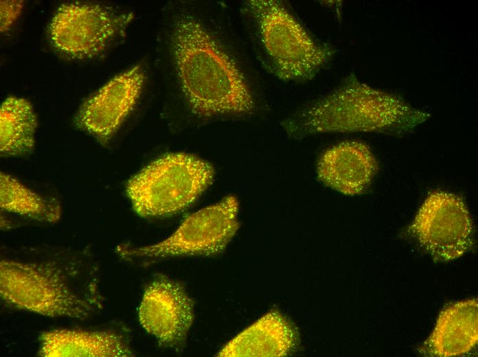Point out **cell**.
<instances>
[{"instance_id":"cell-17","label":"cell","mask_w":478,"mask_h":357,"mask_svg":"<svg viewBox=\"0 0 478 357\" xmlns=\"http://www.w3.org/2000/svg\"><path fill=\"white\" fill-rule=\"evenodd\" d=\"M0 21L1 32L8 31L21 14L23 3L22 1H1Z\"/></svg>"},{"instance_id":"cell-6","label":"cell","mask_w":478,"mask_h":357,"mask_svg":"<svg viewBox=\"0 0 478 357\" xmlns=\"http://www.w3.org/2000/svg\"><path fill=\"white\" fill-rule=\"evenodd\" d=\"M239 203L229 195L219 202L189 216L166 240L146 246L122 245L118 254L128 261H154L163 258L223 253L239 229Z\"/></svg>"},{"instance_id":"cell-4","label":"cell","mask_w":478,"mask_h":357,"mask_svg":"<svg viewBox=\"0 0 478 357\" xmlns=\"http://www.w3.org/2000/svg\"><path fill=\"white\" fill-rule=\"evenodd\" d=\"M244 10L253 23L264 68L279 80H310L335 54L331 45L315 38L280 1H248Z\"/></svg>"},{"instance_id":"cell-7","label":"cell","mask_w":478,"mask_h":357,"mask_svg":"<svg viewBox=\"0 0 478 357\" xmlns=\"http://www.w3.org/2000/svg\"><path fill=\"white\" fill-rule=\"evenodd\" d=\"M133 17L100 4H62L52 17L48 34L53 47L72 58L96 56L124 32Z\"/></svg>"},{"instance_id":"cell-11","label":"cell","mask_w":478,"mask_h":357,"mask_svg":"<svg viewBox=\"0 0 478 357\" xmlns=\"http://www.w3.org/2000/svg\"><path fill=\"white\" fill-rule=\"evenodd\" d=\"M377 161L369 147L345 141L326 149L317 163V175L326 186L345 195L363 194L377 173Z\"/></svg>"},{"instance_id":"cell-10","label":"cell","mask_w":478,"mask_h":357,"mask_svg":"<svg viewBox=\"0 0 478 357\" xmlns=\"http://www.w3.org/2000/svg\"><path fill=\"white\" fill-rule=\"evenodd\" d=\"M145 79L141 65L112 78L80 105L74 117L76 127L106 143L134 108Z\"/></svg>"},{"instance_id":"cell-9","label":"cell","mask_w":478,"mask_h":357,"mask_svg":"<svg viewBox=\"0 0 478 357\" xmlns=\"http://www.w3.org/2000/svg\"><path fill=\"white\" fill-rule=\"evenodd\" d=\"M194 305L179 282L158 274L145 288L139 321L160 345L179 352L194 321Z\"/></svg>"},{"instance_id":"cell-13","label":"cell","mask_w":478,"mask_h":357,"mask_svg":"<svg viewBox=\"0 0 478 357\" xmlns=\"http://www.w3.org/2000/svg\"><path fill=\"white\" fill-rule=\"evenodd\" d=\"M297 343L291 322L278 311L269 312L229 341L218 356H283Z\"/></svg>"},{"instance_id":"cell-8","label":"cell","mask_w":478,"mask_h":357,"mask_svg":"<svg viewBox=\"0 0 478 357\" xmlns=\"http://www.w3.org/2000/svg\"><path fill=\"white\" fill-rule=\"evenodd\" d=\"M407 233L436 261L457 259L474 242V226L463 199L435 190L429 194Z\"/></svg>"},{"instance_id":"cell-5","label":"cell","mask_w":478,"mask_h":357,"mask_svg":"<svg viewBox=\"0 0 478 357\" xmlns=\"http://www.w3.org/2000/svg\"><path fill=\"white\" fill-rule=\"evenodd\" d=\"M214 169L190 154H167L128 180L126 191L135 211L144 218L176 214L191 205L212 184Z\"/></svg>"},{"instance_id":"cell-1","label":"cell","mask_w":478,"mask_h":357,"mask_svg":"<svg viewBox=\"0 0 478 357\" xmlns=\"http://www.w3.org/2000/svg\"><path fill=\"white\" fill-rule=\"evenodd\" d=\"M100 281L99 262L86 249L23 247L1 255V297L16 309L88 319L103 308Z\"/></svg>"},{"instance_id":"cell-3","label":"cell","mask_w":478,"mask_h":357,"mask_svg":"<svg viewBox=\"0 0 478 357\" xmlns=\"http://www.w3.org/2000/svg\"><path fill=\"white\" fill-rule=\"evenodd\" d=\"M172 45L182 91L194 114L209 117L253 113L255 100L243 73L198 21L181 16Z\"/></svg>"},{"instance_id":"cell-15","label":"cell","mask_w":478,"mask_h":357,"mask_svg":"<svg viewBox=\"0 0 478 357\" xmlns=\"http://www.w3.org/2000/svg\"><path fill=\"white\" fill-rule=\"evenodd\" d=\"M36 117L25 99L7 97L0 108V150L5 157H25L35 146Z\"/></svg>"},{"instance_id":"cell-16","label":"cell","mask_w":478,"mask_h":357,"mask_svg":"<svg viewBox=\"0 0 478 357\" xmlns=\"http://www.w3.org/2000/svg\"><path fill=\"white\" fill-rule=\"evenodd\" d=\"M0 181L2 210L43 222L60 219L61 207L56 199L36 193L4 172H1Z\"/></svg>"},{"instance_id":"cell-14","label":"cell","mask_w":478,"mask_h":357,"mask_svg":"<svg viewBox=\"0 0 478 357\" xmlns=\"http://www.w3.org/2000/svg\"><path fill=\"white\" fill-rule=\"evenodd\" d=\"M477 341L478 303L477 299H468L441 312L422 352L430 356H460L471 350Z\"/></svg>"},{"instance_id":"cell-2","label":"cell","mask_w":478,"mask_h":357,"mask_svg":"<svg viewBox=\"0 0 478 357\" xmlns=\"http://www.w3.org/2000/svg\"><path fill=\"white\" fill-rule=\"evenodd\" d=\"M430 116L400 96L372 87L352 73L333 91L284 119L281 126L293 139L321 133L400 135Z\"/></svg>"},{"instance_id":"cell-12","label":"cell","mask_w":478,"mask_h":357,"mask_svg":"<svg viewBox=\"0 0 478 357\" xmlns=\"http://www.w3.org/2000/svg\"><path fill=\"white\" fill-rule=\"evenodd\" d=\"M38 355L43 357H129L134 354L128 334L107 328H59L39 336Z\"/></svg>"}]
</instances>
